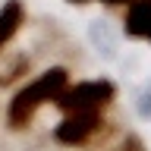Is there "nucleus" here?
<instances>
[{"label":"nucleus","instance_id":"20e7f679","mask_svg":"<svg viewBox=\"0 0 151 151\" xmlns=\"http://www.w3.org/2000/svg\"><path fill=\"white\" fill-rule=\"evenodd\" d=\"M22 19H25V9L19 0H6L3 6H0V47H6L13 41V35L19 32L22 25Z\"/></svg>","mask_w":151,"mask_h":151},{"label":"nucleus","instance_id":"39448f33","mask_svg":"<svg viewBox=\"0 0 151 151\" xmlns=\"http://www.w3.org/2000/svg\"><path fill=\"white\" fill-rule=\"evenodd\" d=\"M73 3H85V0H73ZM104 3H126V0H104Z\"/></svg>","mask_w":151,"mask_h":151},{"label":"nucleus","instance_id":"f257e3e1","mask_svg":"<svg viewBox=\"0 0 151 151\" xmlns=\"http://www.w3.org/2000/svg\"><path fill=\"white\" fill-rule=\"evenodd\" d=\"M69 82V73H66L63 66H54V69H47L35 79V82L22 85L16 94H13V101H9V110H6V123L9 129H25L32 116H35L44 104H50L57 94L63 91V85Z\"/></svg>","mask_w":151,"mask_h":151},{"label":"nucleus","instance_id":"f03ea898","mask_svg":"<svg viewBox=\"0 0 151 151\" xmlns=\"http://www.w3.org/2000/svg\"><path fill=\"white\" fill-rule=\"evenodd\" d=\"M113 94H116L113 82L94 79V82H79V85H69V88L63 85V91L54 98V104L63 113H69V110H101V107H107L113 101Z\"/></svg>","mask_w":151,"mask_h":151},{"label":"nucleus","instance_id":"7ed1b4c3","mask_svg":"<svg viewBox=\"0 0 151 151\" xmlns=\"http://www.w3.org/2000/svg\"><path fill=\"white\" fill-rule=\"evenodd\" d=\"M101 126V110H69L54 129V139L60 145H85Z\"/></svg>","mask_w":151,"mask_h":151},{"label":"nucleus","instance_id":"423d86ee","mask_svg":"<svg viewBox=\"0 0 151 151\" xmlns=\"http://www.w3.org/2000/svg\"><path fill=\"white\" fill-rule=\"evenodd\" d=\"M148 38H151V25H148Z\"/></svg>","mask_w":151,"mask_h":151}]
</instances>
